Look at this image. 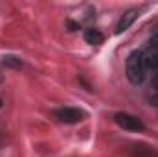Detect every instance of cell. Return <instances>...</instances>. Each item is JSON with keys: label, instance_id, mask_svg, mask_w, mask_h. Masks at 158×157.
<instances>
[{"label": "cell", "instance_id": "8992f818", "mask_svg": "<svg viewBox=\"0 0 158 157\" xmlns=\"http://www.w3.org/2000/svg\"><path fill=\"white\" fill-rule=\"evenodd\" d=\"M85 41L88 43V44H103V41H105V35L99 32V30H86L85 32Z\"/></svg>", "mask_w": 158, "mask_h": 157}, {"label": "cell", "instance_id": "30bf717a", "mask_svg": "<svg viewBox=\"0 0 158 157\" xmlns=\"http://www.w3.org/2000/svg\"><path fill=\"white\" fill-rule=\"evenodd\" d=\"M155 87H156V89H158V74H156V76H155Z\"/></svg>", "mask_w": 158, "mask_h": 157}, {"label": "cell", "instance_id": "6da1fadb", "mask_svg": "<svg viewBox=\"0 0 158 157\" xmlns=\"http://www.w3.org/2000/svg\"><path fill=\"white\" fill-rule=\"evenodd\" d=\"M145 57H143V52L140 50H134L132 54H129L127 57V63H125V74L127 79L132 83V85H140L143 78H145Z\"/></svg>", "mask_w": 158, "mask_h": 157}, {"label": "cell", "instance_id": "8fae6325", "mask_svg": "<svg viewBox=\"0 0 158 157\" xmlns=\"http://www.w3.org/2000/svg\"><path fill=\"white\" fill-rule=\"evenodd\" d=\"M0 107H2V100H0Z\"/></svg>", "mask_w": 158, "mask_h": 157}, {"label": "cell", "instance_id": "52a82bcc", "mask_svg": "<svg viewBox=\"0 0 158 157\" xmlns=\"http://www.w3.org/2000/svg\"><path fill=\"white\" fill-rule=\"evenodd\" d=\"M145 57V65H149L151 69H158V48H153L147 56L143 54Z\"/></svg>", "mask_w": 158, "mask_h": 157}, {"label": "cell", "instance_id": "5b68a950", "mask_svg": "<svg viewBox=\"0 0 158 157\" xmlns=\"http://www.w3.org/2000/svg\"><path fill=\"white\" fill-rule=\"evenodd\" d=\"M132 154H134V157H158L156 150L147 144H136L132 148Z\"/></svg>", "mask_w": 158, "mask_h": 157}, {"label": "cell", "instance_id": "9c48e42d", "mask_svg": "<svg viewBox=\"0 0 158 157\" xmlns=\"http://www.w3.org/2000/svg\"><path fill=\"white\" fill-rule=\"evenodd\" d=\"M68 28H70V30H77L79 26L76 24V22H72V20H68Z\"/></svg>", "mask_w": 158, "mask_h": 157}, {"label": "cell", "instance_id": "ba28073f", "mask_svg": "<svg viewBox=\"0 0 158 157\" xmlns=\"http://www.w3.org/2000/svg\"><path fill=\"white\" fill-rule=\"evenodd\" d=\"M4 65H9V67H15V69H19V67H22V61H20L19 57L6 56V57H4Z\"/></svg>", "mask_w": 158, "mask_h": 157}, {"label": "cell", "instance_id": "7a4b0ae2", "mask_svg": "<svg viewBox=\"0 0 158 157\" xmlns=\"http://www.w3.org/2000/svg\"><path fill=\"white\" fill-rule=\"evenodd\" d=\"M114 122L119 128L127 129V131H143L145 129V126H143V122L140 118L134 117V115H129V113H116Z\"/></svg>", "mask_w": 158, "mask_h": 157}, {"label": "cell", "instance_id": "3957f363", "mask_svg": "<svg viewBox=\"0 0 158 157\" xmlns=\"http://www.w3.org/2000/svg\"><path fill=\"white\" fill-rule=\"evenodd\" d=\"M55 117L64 124H77L86 117V113L83 109H77V107H61L55 111Z\"/></svg>", "mask_w": 158, "mask_h": 157}, {"label": "cell", "instance_id": "277c9868", "mask_svg": "<svg viewBox=\"0 0 158 157\" xmlns=\"http://www.w3.org/2000/svg\"><path fill=\"white\" fill-rule=\"evenodd\" d=\"M136 19H138V11L136 9H129L127 13H123V17L119 19L118 26H116V34H123L125 30H129Z\"/></svg>", "mask_w": 158, "mask_h": 157}]
</instances>
